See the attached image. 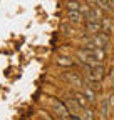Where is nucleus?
I'll use <instances>...</instances> for the list:
<instances>
[{
  "mask_svg": "<svg viewBox=\"0 0 114 120\" xmlns=\"http://www.w3.org/2000/svg\"><path fill=\"white\" fill-rule=\"evenodd\" d=\"M67 19H69L70 23H81L84 20V15L81 13V10H69Z\"/></svg>",
  "mask_w": 114,
  "mask_h": 120,
  "instance_id": "6e6552de",
  "label": "nucleus"
},
{
  "mask_svg": "<svg viewBox=\"0 0 114 120\" xmlns=\"http://www.w3.org/2000/svg\"><path fill=\"white\" fill-rule=\"evenodd\" d=\"M57 65L59 67H74L76 62L72 58H67V57H59L57 58Z\"/></svg>",
  "mask_w": 114,
  "mask_h": 120,
  "instance_id": "1a4fd4ad",
  "label": "nucleus"
},
{
  "mask_svg": "<svg viewBox=\"0 0 114 120\" xmlns=\"http://www.w3.org/2000/svg\"><path fill=\"white\" fill-rule=\"evenodd\" d=\"M54 112H55V117L59 120H70V112L64 102L54 100Z\"/></svg>",
  "mask_w": 114,
  "mask_h": 120,
  "instance_id": "7ed1b4c3",
  "label": "nucleus"
},
{
  "mask_svg": "<svg viewBox=\"0 0 114 120\" xmlns=\"http://www.w3.org/2000/svg\"><path fill=\"white\" fill-rule=\"evenodd\" d=\"M84 28H86V32L91 34V35L102 32V25H101V22H86Z\"/></svg>",
  "mask_w": 114,
  "mask_h": 120,
  "instance_id": "423d86ee",
  "label": "nucleus"
},
{
  "mask_svg": "<svg viewBox=\"0 0 114 120\" xmlns=\"http://www.w3.org/2000/svg\"><path fill=\"white\" fill-rule=\"evenodd\" d=\"M67 10H81V4L76 2V0H70L67 4Z\"/></svg>",
  "mask_w": 114,
  "mask_h": 120,
  "instance_id": "f8f14e48",
  "label": "nucleus"
},
{
  "mask_svg": "<svg viewBox=\"0 0 114 120\" xmlns=\"http://www.w3.org/2000/svg\"><path fill=\"white\" fill-rule=\"evenodd\" d=\"M112 120H114V118H112Z\"/></svg>",
  "mask_w": 114,
  "mask_h": 120,
  "instance_id": "f3484780",
  "label": "nucleus"
},
{
  "mask_svg": "<svg viewBox=\"0 0 114 120\" xmlns=\"http://www.w3.org/2000/svg\"><path fill=\"white\" fill-rule=\"evenodd\" d=\"M111 38L107 34L104 32H99V34H94L87 38H84L82 40V47L84 49H96V47H101V49H106L107 45H109Z\"/></svg>",
  "mask_w": 114,
  "mask_h": 120,
  "instance_id": "f03ea898",
  "label": "nucleus"
},
{
  "mask_svg": "<svg viewBox=\"0 0 114 120\" xmlns=\"http://www.w3.org/2000/svg\"><path fill=\"white\" fill-rule=\"evenodd\" d=\"M70 95H72V97L76 98V102L81 105L82 109H87V107H91V100L87 98V95H86L84 92H77V90H74V92L70 94Z\"/></svg>",
  "mask_w": 114,
  "mask_h": 120,
  "instance_id": "39448f33",
  "label": "nucleus"
},
{
  "mask_svg": "<svg viewBox=\"0 0 114 120\" xmlns=\"http://www.w3.org/2000/svg\"><path fill=\"white\" fill-rule=\"evenodd\" d=\"M44 118H45V120H52V118H50V117H49V115H47V113H45V115H44Z\"/></svg>",
  "mask_w": 114,
  "mask_h": 120,
  "instance_id": "dca6fc26",
  "label": "nucleus"
},
{
  "mask_svg": "<svg viewBox=\"0 0 114 120\" xmlns=\"http://www.w3.org/2000/svg\"><path fill=\"white\" fill-rule=\"evenodd\" d=\"M84 79L89 82H101L106 77V68L102 64H82Z\"/></svg>",
  "mask_w": 114,
  "mask_h": 120,
  "instance_id": "f257e3e1",
  "label": "nucleus"
},
{
  "mask_svg": "<svg viewBox=\"0 0 114 120\" xmlns=\"http://www.w3.org/2000/svg\"><path fill=\"white\" fill-rule=\"evenodd\" d=\"M109 107H111V103H109V98H107V100H102V115H107V112H109Z\"/></svg>",
  "mask_w": 114,
  "mask_h": 120,
  "instance_id": "ddd939ff",
  "label": "nucleus"
},
{
  "mask_svg": "<svg viewBox=\"0 0 114 120\" xmlns=\"http://www.w3.org/2000/svg\"><path fill=\"white\" fill-rule=\"evenodd\" d=\"M104 10L102 8H99V7H91L87 12L84 13V19L86 22H101L104 19Z\"/></svg>",
  "mask_w": 114,
  "mask_h": 120,
  "instance_id": "20e7f679",
  "label": "nucleus"
},
{
  "mask_svg": "<svg viewBox=\"0 0 114 120\" xmlns=\"http://www.w3.org/2000/svg\"><path fill=\"white\" fill-rule=\"evenodd\" d=\"M109 103H111V107H114V95L109 97Z\"/></svg>",
  "mask_w": 114,
  "mask_h": 120,
  "instance_id": "2eb2a0df",
  "label": "nucleus"
},
{
  "mask_svg": "<svg viewBox=\"0 0 114 120\" xmlns=\"http://www.w3.org/2000/svg\"><path fill=\"white\" fill-rule=\"evenodd\" d=\"M65 80H69L70 83H74V87H84V80L81 79V73H76V72L67 73L65 75Z\"/></svg>",
  "mask_w": 114,
  "mask_h": 120,
  "instance_id": "0eeeda50",
  "label": "nucleus"
},
{
  "mask_svg": "<svg viewBox=\"0 0 114 120\" xmlns=\"http://www.w3.org/2000/svg\"><path fill=\"white\" fill-rule=\"evenodd\" d=\"M101 25H102V32L104 34H111V30H112V25H111V20L107 19V17H104L102 20H101Z\"/></svg>",
  "mask_w": 114,
  "mask_h": 120,
  "instance_id": "9d476101",
  "label": "nucleus"
},
{
  "mask_svg": "<svg viewBox=\"0 0 114 120\" xmlns=\"http://www.w3.org/2000/svg\"><path fill=\"white\" fill-rule=\"evenodd\" d=\"M82 117H84V120H94V110H92L91 107L84 109V113H82Z\"/></svg>",
  "mask_w": 114,
  "mask_h": 120,
  "instance_id": "9b49d317",
  "label": "nucleus"
},
{
  "mask_svg": "<svg viewBox=\"0 0 114 120\" xmlns=\"http://www.w3.org/2000/svg\"><path fill=\"white\" fill-rule=\"evenodd\" d=\"M107 7L109 10H114V0H107Z\"/></svg>",
  "mask_w": 114,
  "mask_h": 120,
  "instance_id": "4468645a",
  "label": "nucleus"
}]
</instances>
